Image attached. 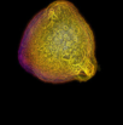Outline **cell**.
I'll list each match as a JSON object with an SVG mask.
<instances>
[{
  "mask_svg": "<svg viewBox=\"0 0 123 125\" xmlns=\"http://www.w3.org/2000/svg\"><path fill=\"white\" fill-rule=\"evenodd\" d=\"M18 61L45 83L87 82L98 71L94 33L73 2L56 0L28 23Z\"/></svg>",
  "mask_w": 123,
  "mask_h": 125,
  "instance_id": "1",
  "label": "cell"
}]
</instances>
